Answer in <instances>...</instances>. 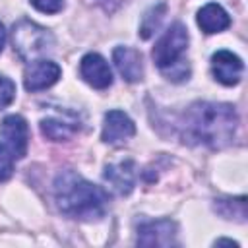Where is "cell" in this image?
<instances>
[{
    "label": "cell",
    "instance_id": "1",
    "mask_svg": "<svg viewBox=\"0 0 248 248\" xmlns=\"http://www.w3.org/2000/svg\"><path fill=\"white\" fill-rule=\"evenodd\" d=\"M238 126L234 107L227 103L196 101L182 118V140L190 145H205L221 149L232 143Z\"/></svg>",
    "mask_w": 248,
    "mask_h": 248
},
{
    "label": "cell",
    "instance_id": "2",
    "mask_svg": "<svg viewBox=\"0 0 248 248\" xmlns=\"http://www.w3.org/2000/svg\"><path fill=\"white\" fill-rule=\"evenodd\" d=\"M54 200L64 215L79 221L103 219L108 205L107 192L76 170H62L54 178Z\"/></svg>",
    "mask_w": 248,
    "mask_h": 248
},
{
    "label": "cell",
    "instance_id": "3",
    "mask_svg": "<svg viewBox=\"0 0 248 248\" xmlns=\"http://www.w3.org/2000/svg\"><path fill=\"white\" fill-rule=\"evenodd\" d=\"M186 46L188 31L180 21L172 23L153 46V60L170 81H184L190 76L188 60H184Z\"/></svg>",
    "mask_w": 248,
    "mask_h": 248
},
{
    "label": "cell",
    "instance_id": "4",
    "mask_svg": "<svg viewBox=\"0 0 248 248\" xmlns=\"http://www.w3.org/2000/svg\"><path fill=\"white\" fill-rule=\"evenodd\" d=\"M12 45L21 60L33 62L39 60V56H45L48 50H52L54 39L48 29L37 25L35 21L21 19L12 29Z\"/></svg>",
    "mask_w": 248,
    "mask_h": 248
},
{
    "label": "cell",
    "instance_id": "5",
    "mask_svg": "<svg viewBox=\"0 0 248 248\" xmlns=\"http://www.w3.org/2000/svg\"><path fill=\"white\" fill-rule=\"evenodd\" d=\"M0 138H2V143L8 147V151L16 159L25 157L27 143H29V128L23 116L19 114L6 116L0 124Z\"/></svg>",
    "mask_w": 248,
    "mask_h": 248
},
{
    "label": "cell",
    "instance_id": "6",
    "mask_svg": "<svg viewBox=\"0 0 248 248\" xmlns=\"http://www.w3.org/2000/svg\"><path fill=\"white\" fill-rule=\"evenodd\" d=\"M138 244L141 246H174L176 223L170 219L145 221L138 227Z\"/></svg>",
    "mask_w": 248,
    "mask_h": 248
},
{
    "label": "cell",
    "instance_id": "7",
    "mask_svg": "<svg viewBox=\"0 0 248 248\" xmlns=\"http://www.w3.org/2000/svg\"><path fill=\"white\" fill-rule=\"evenodd\" d=\"M62 70L56 62L52 60H45V58H39V60H33L27 68H25V74H23V83H25V89L27 91H41V89H46L50 85H54L60 78Z\"/></svg>",
    "mask_w": 248,
    "mask_h": 248
},
{
    "label": "cell",
    "instance_id": "8",
    "mask_svg": "<svg viewBox=\"0 0 248 248\" xmlns=\"http://www.w3.org/2000/svg\"><path fill=\"white\" fill-rule=\"evenodd\" d=\"M211 70H213V76H215V79L219 83L231 87V85H236L240 81L244 64H242V60L234 52H231V50H217L211 56Z\"/></svg>",
    "mask_w": 248,
    "mask_h": 248
},
{
    "label": "cell",
    "instance_id": "9",
    "mask_svg": "<svg viewBox=\"0 0 248 248\" xmlns=\"http://www.w3.org/2000/svg\"><path fill=\"white\" fill-rule=\"evenodd\" d=\"M79 74L95 89H107L112 83V72L108 68V62L97 52H87L81 58Z\"/></svg>",
    "mask_w": 248,
    "mask_h": 248
},
{
    "label": "cell",
    "instance_id": "10",
    "mask_svg": "<svg viewBox=\"0 0 248 248\" xmlns=\"http://www.w3.org/2000/svg\"><path fill=\"white\" fill-rule=\"evenodd\" d=\"M105 182L108 184V188L118 194V196H128L134 188L136 182V163L132 159L120 161V163H112L105 169L103 174Z\"/></svg>",
    "mask_w": 248,
    "mask_h": 248
},
{
    "label": "cell",
    "instance_id": "11",
    "mask_svg": "<svg viewBox=\"0 0 248 248\" xmlns=\"http://www.w3.org/2000/svg\"><path fill=\"white\" fill-rule=\"evenodd\" d=\"M136 134V124L132 118L122 112V110H108L105 114V124H103V141L107 143H122L130 140Z\"/></svg>",
    "mask_w": 248,
    "mask_h": 248
},
{
    "label": "cell",
    "instance_id": "12",
    "mask_svg": "<svg viewBox=\"0 0 248 248\" xmlns=\"http://www.w3.org/2000/svg\"><path fill=\"white\" fill-rule=\"evenodd\" d=\"M112 60H114L116 70L120 72V76L126 81H130V83L141 81V78H143V58H141L140 50H136L132 46H116L114 52H112Z\"/></svg>",
    "mask_w": 248,
    "mask_h": 248
},
{
    "label": "cell",
    "instance_id": "13",
    "mask_svg": "<svg viewBox=\"0 0 248 248\" xmlns=\"http://www.w3.org/2000/svg\"><path fill=\"white\" fill-rule=\"evenodd\" d=\"M198 25L203 33H221L231 25V17L219 4L209 2L198 12Z\"/></svg>",
    "mask_w": 248,
    "mask_h": 248
},
{
    "label": "cell",
    "instance_id": "14",
    "mask_svg": "<svg viewBox=\"0 0 248 248\" xmlns=\"http://www.w3.org/2000/svg\"><path fill=\"white\" fill-rule=\"evenodd\" d=\"M79 130V122L76 118L68 120L64 116H48L41 120V132L45 138L52 141H64L70 140Z\"/></svg>",
    "mask_w": 248,
    "mask_h": 248
},
{
    "label": "cell",
    "instance_id": "15",
    "mask_svg": "<svg viewBox=\"0 0 248 248\" xmlns=\"http://www.w3.org/2000/svg\"><path fill=\"white\" fill-rule=\"evenodd\" d=\"M215 211L225 219H234L238 223L246 221V198H219L215 200Z\"/></svg>",
    "mask_w": 248,
    "mask_h": 248
},
{
    "label": "cell",
    "instance_id": "16",
    "mask_svg": "<svg viewBox=\"0 0 248 248\" xmlns=\"http://www.w3.org/2000/svg\"><path fill=\"white\" fill-rule=\"evenodd\" d=\"M167 14V4H157V6H151L143 17H141V25H140V35L141 39H149L161 25L163 17Z\"/></svg>",
    "mask_w": 248,
    "mask_h": 248
},
{
    "label": "cell",
    "instance_id": "17",
    "mask_svg": "<svg viewBox=\"0 0 248 248\" xmlns=\"http://www.w3.org/2000/svg\"><path fill=\"white\" fill-rule=\"evenodd\" d=\"M14 161L16 157L8 151V147L4 143H0V182L8 180L14 172Z\"/></svg>",
    "mask_w": 248,
    "mask_h": 248
},
{
    "label": "cell",
    "instance_id": "18",
    "mask_svg": "<svg viewBox=\"0 0 248 248\" xmlns=\"http://www.w3.org/2000/svg\"><path fill=\"white\" fill-rule=\"evenodd\" d=\"M16 97V85L12 79L0 76V110L6 108Z\"/></svg>",
    "mask_w": 248,
    "mask_h": 248
},
{
    "label": "cell",
    "instance_id": "19",
    "mask_svg": "<svg viewBox=\"0 0 248 248\" xmlns=\"http://www.w3.org/2000/svg\"><path fill=\"white\" fill-rule=\"evenodd\" d=\"M31 4L43 14H58L64 8V0H31Z\"/></svg>",
    "mask_w": 248,
    "mask_h": 248
},
{
    "label": "cell",
    "instance_id": "20",
    "mask_svg": "<svg viewBox=\"0 0 248 248\" xmlns=\"http://www.w3.org/2000/svg\"><path fill=\"white\" fill-rule=\"evenodd\" d=\"M97 2H99L101 6H105L107 10H112V8H116V6H118L122 0H97Z\"/></svg>",
    "mask_w": 248,
    "mask_h": 248
},
{
    "label": "cell",
    "instance_id": "21",
    "mask_svg": "<svg viewBox=\"0 0 248 248\" xmlns=\"http://www.w3.org/2000/svg\"><path fill=\"white\" fill-rule=\"evenodd\" d=\"M4 43H6V29H4V25L0 23V52H2V48H4Z\"/></svg>",
    "mask_w": 248,
    "mask_h": 248
},
{
    "label": "cell",
    "instance_id": "22",
    "mask_svg": "<svg viewBox=\"0 0 248 248\" xmlns=\"http://www.w3.org/2000/svg\"><path fill=\"white\" fill-rule=\"evenodd\" d=\"M219 244H229V246H238L234 240H229V238H219V240H215V246H219Z\"/></svg>",
    "mask_w": 248,
    "mask_h": 248
}]
</instances>
